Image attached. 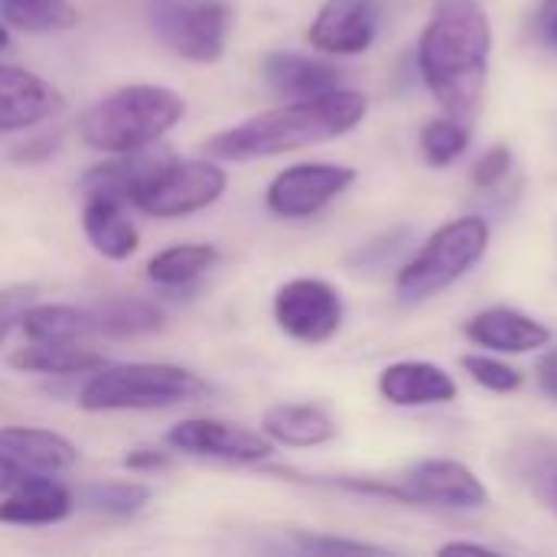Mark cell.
<instances>
[{
	"label": "cell",
	"mask_w": 557,
	"mask_h": 557,
	"mask_svg": "<svg viewBox=\"0 0 557 557\" xmlns=\"http://www.w3.org/2000/svg\"><path fill=\"white\" fill-rule=\"evenodd\" d=\"M493 23L480 0H434L418 39V69L454 117H473L490 75Z\"/></svg>",
	"instance_id": "1"
},
{
	"label": "cell",
	"mask_w": 557,
	"mask_h": 557,
	"mask_svg": "<svg viewBox=\"0 0 557 557\" xmlns=\"http://www.w3.org/2000/svg\"><path fill=\"white\" fill-rule=\"evenodd\" d=\"M369 114V98L352 88H336L313 98H294L284 108L255 114L206 140V157L225 163L281 157L290 150L317 147L356 131Z\"/></svg>",
	"instance_id": "2"
},
{
	"label": "cell",
	"mask_w": 557,
	"mask_h": 557,
	"mask_svg": "<svg viewBox=\"0 0 557 557\" xmlns=\"http://www.w3.org/2000/svg\"><path fill=\"white\" fill-rule=\"evenodd\" d=\"M186 117V98L166 85H124L98 98L78 114V137L85 147L117 157L153 147Z\"/></svg>",
	"instance_id": "3"
},
{
	"label": "cell",
	"mask_w": 557,
	"mask_h": 557,
	"mask_svg": "<svg viewBox=\"0 0 557 557\" xmlns=\"http://www.w3.org/2000/svg\"><path fill=\"white\" fill-rule=\"evenodd\" d=\"M206 395V382L170 362H117L88 372L78 392V408L91 414L104 411H157L186 405Z\"/></svg>",
	"instance_id": "4"
},
{
	"label": "cell",
	"mask_w": 557,
	"mask_h": 557,
	"mask_svg": "<svg viewBox=\"0 0 557 557\" xmlns=\"http://www.w3.org/2000/svg\"><path fill=\"white\" fill-rule=\"evenodd\" d=\"M490 248V222L463 215L441 225L421 251L398 271L395 290L405 304H424L454 287Z\"/></svg>",
	"instance_id": "5"
},
{
	"label": "cell",
	"mask_w": 557,
	"mask_h": 557,
	"mask_svg": "<svg viewBox=\"0 0 557 557\" xmlns=\"http://www.w3.org/2000/svg\"><path fill=\"white\" fill-rule=\"evenodd\" d=\"M228 173L212 157L163 153L131 189V206L150 219H186L222 199Z\"/></svg>",
	"instance_id": "6"
},
{
	"label": "cell",
	"mask_w": 557,
	"mask_h": 557,
	"mask_svg": "<svg viewBox=\"0 0 557 557\" xmlns=\"http://www.w3.org/2000/svg\"><path fill=\"white\" fill-rule=\"evenodd\" d=\"M232 7L225 0H147L153 36L186 62L212 65L225 55L232 33Z\"/></svg>",
	"instance_id": "7"
},
{
	"label": "cell",
	"mask_w": 557,
	"mask_h": 557,
	"mask_svg": "<svg viewBox=\"0 0 557 557\" xmlns=\"http://www.w3.org/2000/svg\"><path fill=\"white\" fill-rule=\"evenodd\" d=\"M343 294L320 277H294L274 294V323L297 343H330L343 326Z\"/></svg>",
	"instance_id": "8"
},
{
	"label": "cell",
	"mask_w": 557,
	"mask_h": 557,
	"mask_svg": "<svg viewBox=\"0 0 557 557\" xmlns=\"http://www.w3.org/2000/svg\"><path fill=\"white\" fill-rule=\"evenodd\" d=\"M356 180V166L346 163H294L268 183L264 202L281 219H310L339 199Z\"/></svg>",
	"instance_id": "9"
},
{
	"label": "cell",
	"mask_w": 557,
	"mask_h": 557,
	"mask_svg": "<svg viewBox=\"0 0 557 557\" xmlns=\"http://www.w3.org/2000/svg\"><path fill=\"white\" fill-rule=\"evenodd\" d=\"M166 444L176 454L199 457V460H222V463H264L274 454V444L264 431H251L245 424L219 421V418H186L166 431Z\"/></svg>",
	"instance_id": "10"
},
{
	"label": "cell",
	"mask_w": 557,
	"mask_h": 557,
	"mask_svg": "<svg viewBox=\"0 0 557 557\" xmlns=\"http://www.w3.org/2000/svg\"><path fill=\"white\" fill-rule=\"evenodd\" d=\"M401 490L408 503L441 506V509H483L490 503V490L483 486V480L457 460L414 463L405 473Z\"/></svg>",
	"instance_id": "11"
},
{
	"label": "cell",
	"mask_w": 557,
	"mask_h": 557,
	"mask_svg": "<svg viewBox=\"0 0 557 557\" xmlns=\"http://www.w3.org/2000/svg\"><path fill=\"white\" fill-rule=\"evenodd\" d=\"M379 7L375 0H326L313 16L307 39L326 55H359L375 42Z\"/></svg>",
	"instance_id": "12"
},
{
	"label": "cell",
	"mask_w": 557,
	"mask_h": 557,
	"mask_svg": "<svg viewBox=\"0 0 557 557\" xmlns=\"http://www.w3.org/2000/svg\"><path fill=\"white\" fill-rule=\"evenodd\" d=\"M75 512V496L69 486L46 473H23L3 496H0V522L42 529L59 525Z\"/></svg>",
	"instance_id": "13"
},
{
	"label": "cell",
	"mask_w": 557,
	"mask_h": 557,
	"mask_svg": "<svg viewBox=\"0 0 557 557\" xmlns=\"http://www.w3.org/2000/svg\"><path fill=\"white\" fill-rule=\"evenodd\" d=\"M62 108V95L42 75L0 62V134L29 131Z\"/></svg>",
	"instance_id": "14"
},
{
	"label": "cell",
	"mask_w": 557,
	"mask_h": 557,
	"mask_svg": "<svg viewBox=\"0 0 557 557\" xmlns=\"http://www.w3.org/2000/svg\"><path fill=\"white\" fill-rule=\"evenodd\" d=\"M467 339L480 349H493V352H506V356H522V352H535L545 349L552 343V330L516 310V307H490L480 310L467 320L463 326Z\"/></svg>",
	"instance_id": "15"
},
{
	"label": "cell",
	"mask_w": 557,
	"mask_h": 557,
	"mask_svg": "<svg viewBox=\"0 0 557 557\" xmlns=\"http://www.w3.org/2000/svg\"><path fill=\"white\" fill-rule=\"evenodd\" d=\"M0 457L10 460L23 473H46L59 476L78 463V447L46 428H23L7 424L0 428Z\"/></svg>",
	"instance_id": "16"
},
{
	"label": "cell",
	"mask_w": 557,
	"mask_h": 557,
	"mask_svg": "<svg viewBox=\"0 0 557 557\" xmlns=\"http://www.w3.org/2000/svg\"><path fill=\"white\" fill-rule=\"evenodd\" d=\"M82 232L88 245L108 261H127L140 248V232L127 212V202L104 193H85Z\"/></svg>",
	"instance_id": "17"
},
{
	"label": "cell",
	"mask_w": 557,
	"mask_h": 557,
	"mask_svg": "<svg viewBox=\"0 0 557 557\" xmlns=\"http://www.w3.org/2000/svg\"><path fill=\"white\" fill-rule=\"evenodd\" d=\"M379 392L388 405L398 408H424V405H447L457 398V382L447 369L434 362H392L379 375Z\"/></svg>",
	"instance_id": "18"
},
{
	"label": "cell",
	"mask_w": 557,
	"mask_h": 557,
	"mask_svg": "<svg viewBox=\"0 0 557 557\" xmlns=\"http://www.w3.org/2000/svg\"><path fill=\"white\" fill-rule=\"evenodd\" d=\"M261 75L284 98L326 95V91H336L343 82V72L333 62L310 59L300 52H268L261 62Z\"/></svg>",
	"instance_id": "19"
},
{
	"label": "cell",
	"mask_w": 557,
	"mask_h": 557,
	"mask_svg": "<svg viewBox=\"0 0 557 557\" xmlns=\"http://www.w3.org/2000/svg\"><path fill=\"white\" fill-rule=\"evenodd\" d=\"M261 431L274 447H294V450L323 447L339 434L336 421L317 405H274L264 411Z\"/></svg>",
	"instance_id": "20"
},
{
	"label": "cell",
	"mask_w": 557,
	"mask_h": 557,
	"mask_svg": "<svg viewBox=\"0 0 557 557\" xmlns=\"http://www.w3.org/2000/svg\"><path fill=\"white\" fill-rule=\"evenodd\" d=\"M10 366L33 375H88L104 366V356L78 343H29L10 356Z\"/></svg>",
	"instance_id": "21"
},
{
	"label": "cell",
	"mask_w": 557,
	"mask_h": 557,
	"mask_svg": "<svg viewBox=\"0 0 557 557\" xmlns=\"http://www.w3.org/2000/svg\"><path fill=\"white\" fill-rule=\"evenodd\" d=\"M20 330L29 343H78L95 330V320L69 304H29L20 317Z\"/></svg>",
	"instance_id": "22"
},
{
	"label": "cell",
	"mask_w": 557,
	"mask_h": 557,
	"mask_svg": "<svg viewBox=\"0 0 557 557\" xmlns=\"http://www.w3.org/2000/svg\"><path fill=\"white\" fill-rule=\"evenodd\" d=\"M215 261H219V251L212 245H202V242L170 245L147 261V277L157 287L176 290V287H189L193 281H199L206 271H212Z\"/></svg>",
	"instance_id": "23"
},
{
	"label": "cell",
	"mask_w": 557,
	"mask_h": 557,
	"mask_svg": "<svg viewBox=\"0 0 557 557\" xmlns=\"http://www.w3.org/2000/svg\"><path fill=\"white\" fill-rule=\"evenodd\" d=\"M91 320H95V330L104 333L108 339H137V336H150L163 330V310L140 297L108 300L104 307L91 313Z\"/></svg>",
	"instance_id": "24"
},
{
	"label": "cell",
	"mask_w": 557,
	"mask_h": 557,
	"mask_svg": "<svg viewBox=\"0 0 557 557\" xmlns=\"http://www.w3.org/2000/svg\"><path fill=\"white\" fill-rule=\"evenodd\" d=\"M0 20L20 33L52 36L78 23V7L72 0H0Z\"/></svg>",
	"instance_id": "25"
},
{
	"label": "cell",
	"mask_w": 557,
	"mask_h": 557,
	"mask_svg": "<svg viewBox=\"0 0 557 557\" xmlns=\"http://www.w3.org/2000/svg\"><path fill=\"white\" fill-rule=\"evenodd\" d=\"M78 503L88 512L104 516V519H131L144 512V506L150 503V486L137 480H104V483L85 486Z\"/></svg>",
	"instance_id": "26"
},
{
	"label": "cell",
	"mask_w": 557,
	"mask_h": 557,
	"mask_svg": "<svg viewBox=\"0 0 557 557\" xmlns=\"http://www.w3.org/2000/svg\"><path fill=\"white\" fill-rule=\"evenodd\" d=\"M470 147V131L457 117H437L421 127V153L431 166H450Z\"/></svg>",
	"instance_id": "27"
},
{
	"label": "cell",
	"mask_w": 557,
	"mask_h": 557,
	"mask_svg": "<svg viewBox=\"0 0 557 557\" xmlns=\"http://www.w3.org/2000/svg\"><path fill=\"white\" fill-rule=\"evenodd\" d=\"M460 366H463V372H467L476 385H483V388H490V392H496V395L519 392L522 382H525V375H522L516 366H509V362H503V359H496V356L470 352V356L460 359Z\"/></svg>",
	"instance_id": "28"
},
{
	"label": "cell",
	"mask_w": 557,
	"mask_h": 557,
	"mask_svg": "<svg viewBox=\"0 0 557 557\" xmlns=\"http://www.w3.org/2000/svg\"><path fill=\"white\" fill-rule=\"evenodd\" d=\"M294 542H297L300 552H310V555H388V548H382V545L352 542V539H336V535L294 532Z\"/></svg>",
	"instance_id": "29"
},
{
	"label": "cell",
	"mask_w": 557,
	"mask_h": 557,
	"mask_svg": "<svg viewBox=\"0 0 557 557\" xmlns=\"http://www.w3.org/2000/svg\"><path fill=\"white\" fill-rule=\"evenodd\" d=\"M36 284L0 287V343L13 333V326H20V317L29 304H36Z\"/></svg>",
	"instance_id": "30"
},
{
	"label": "cell",
	"mask_w": 557,
	"mask_h": 557,
	"mask_svg": "<svg viewBox=\"0 0 557 557\" xmlns=\"http://www.w3.org/2000/svg\"><path fill=\"white\" fill-rule=\"evenodd\" d=\"M509 170H512V150L503 147V144H496V147H490V150L476 160V166H473V183H476L480 189H493V186H499V183L509 176Z\"/></svg>",
	"instance_id": "31"
},
{
	"label": "cell",
	"mask_w": 557,
	"mask_h": 557,
	"mask_svg": "<svg viewBox=\"0 0 557 557\" xmlns=\"http://www.w3.org/2000/svg\"><path fill=\"white\" fill-rule=\"evenodd\" d=\"M124 467L131 473H160L170 467V454H163L157 447H137L124 457Z\"/></svg>",
	"instance_id": "32"
},
{
	"label": "cell",
	"mask_w": 557,
	"mask_h": 557,
	"mask_svg": "<svg viewBox=\"0 0 557 557\" xmlns=\"http://www.w3.org/2000/svg\"><path fill=\"white\" fill-rule=\"evenodd\" d=\"M535 379H539V388L545 398H552L557 405V349H548L539 366H535Z\"/></svg>",
	"instance_id": "33"
},
{
	"label": "cell",
	"mask_w": 557,
	"mask_h": 557,
	"mask_svg": "<svg viewBox=\"0 0 557 557\" xmlns=\"http://www.w3.org/2000/svg\"><path fill=\"white\" fill-rule=\"evenodd\" d=\"M535 26H539V36H542L552 49H557V0H542Z\"/></svg>",
	"instance_id": "34"
},
{
	"label": "cell",
	"mask_w": 557,
	"mask_h": 557,
	"mask_svg": "<svg viewBox=\"0 0 557 557\" xmlns=\"http://www.w3.org/2000/svg\"><path fill=\"white\" fill-rule=\"evenodd\" d=\"M463 552H470V555H496L490 545H476V542H450V545L441 548V555H463Z\"/></svg>",
	"instance_id": "35"
},
{
	"label": "cell",
	"mask_w": 557,
	"mask_h": 557,
	"mask_svg": "<svg viewBox=\"0 0 557 557\" xmlns=\"http://www.w3.org/2000/svg\"><path fill=\"white\" fill-rule=\"evenodd\" d=\"M20 476H23V470H16L10 460H3V457H0V496H3V493H7Z\"/></svg>",
	"instance_id": "36"
},
{
	"label": "cell",
	"mask_w": 557,
	"mask_h": 557,
	"mask_svg": "<svg viewBox=\"0 0 557 557\" xmlns=\"http://www.w3.org/2000/svg\"><path fill=\"white\" fill-rule=\"evenodd\" d=\"M10 46V33H7V23H0V49Z\"/></svg>",
	"instance_id": "37"
}]
</instances>
